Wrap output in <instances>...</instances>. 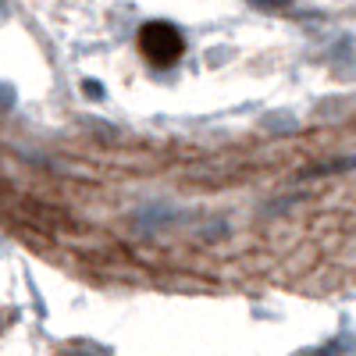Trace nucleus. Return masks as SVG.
Here are the masks:
<instances>
[{"label": "nucleus", "instance_id": "nucleus-1", "mask_svg": "<svg viewBox=\"0 0 356 356\" xmlns=\"http://www.w3.org/2000/svg\"><path fill=\"white\" fill-rule=\"evenodd\" d=\"M139 50L150 65L171 68L178 57H182L186 43L178 36V29H171L168 22H150V25H143V33H139Z\"/></svg>", "mask_w": 356, "mask_h": 356}]
</instances>
